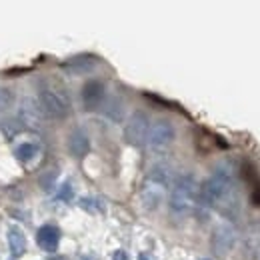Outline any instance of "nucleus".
Returning <instances> with one entry per match:
<instances>
[{
	"label": "nucleus",
	"mask_w": 260,
	"mask_h": 260,
	"mask_svg": "<svg viewBox=\"0 0 260 260\" xmlns=\"http://www.w3.org/2000/svg\"><path fill=\"white\" fill-rule=\"evenodd\" d=\"M202 200L208 206H216L224 214H236L240 206V196L236 190L232 166L218 164L202 186Z\"/></svg>",
	"instance_id": "1"
},
{
	"label": "nucleus",
	"mask_w": 260,
	"mask_h": 260,
	"mask_svg": "<svg viewBox=\"0 0 260 260\" xmlns=\"http://www.w3.org/2000/svg\"><path fill=\"white\" fill-rule=\"evenodd\" d=\"M170 186H174V180H172L170 170L164 168V166L152 168V172L148 174V178L144 180L142 190H140V202H142V206L146 210H156L162 204L166 190Z\"/></svg>",
	"instance_id": "2"
},
{
	"label": "nucleus",
	"mask_w": 260,
	"mask_h": 260,
	"mask_svg": "<svg viewBox=\"0 0 260 260\" xmlns=\"http://www.w3.org/2000/svg\"><path fill=\"white\" fill-rule=\"evenodd\" d=\"M196 192H198V184H196L192 174H184L180 176L170 192V212L176 216H186L194 210L196 206Z\"/></svg>",
	"instance_id": "3"
},
{
	"label": "nucleus",
	"mask_w": 260,
	"mask_h": 260,
	"mask_svg": "<svg viewBox=\"0 0 260 260\" xmlns=\"http://www.w3.org/2000/svg\"><path fill=\"white\" fill-rule=\"evenodd\" d=\"M40 108L42 114H46L48 118H66L70 112V100L68 94L60 88H52L46 86L40 90Z\"/></svg>",
	"instance_id": "4"
},
{
	"label": "nucleus",
	"mask_w": 260,
	"mask_h": 260,
	"mask_svg": "<svg viewBox=\"0 0 260 260\" xmlns=\"http://www.w3.org/2000/svg\"><path fill=\"white\" fill-rule=\"evenodd\" d=\"M174 136H176L174 124H172L170 120H166V118H158V120H154V122L150 124V128H148L146 144H148V148H152V150H162V148L172 144Z\"/></svg>",
	"instance_id": "5"
},
{
	"label": "nucleus",
	"mask_w": 260,
	"mask_h": 260,
	"mask_svg": "<svg viewBox=\"0 0 260 260\" xmlns=\"http://www.w3.org/2000/svg\"><path fill=\"white\" fill-rule=\"evenodd\" d=\"M148 128H150V118L146 112L138 110L128 118L126 126H124V138L132 146H140L146 144V136H148Z\"/></svg>",
	"instance_id": "6"
},
{
	"label": "nucleus",
	"mask_w": 260,
	"mask_h": 260,
	"mask_svg": "<svg viewBox=\"0 0 260 260\" xmlns=\"http://www.w3.org/2000/svg\"><path fill=\"white\" fill-rule=\"evenodd\" d=\"M40 118H42L40 102H36L30 96L22 98L20 100V106H18V120L24 126H38L40 124Z\"/></svg>",
	"instance_id": "7"
},
{
	"label": "nucleus",
	"mask_w": 260,
	"mask_h": 260,
	"mask_svg": "<svg viewBox=\"0 0 260 260\" xmlns=\"http://www.w3.org/2000/svg\"><path fill=\"white\" fill-rule=\"evenodd\" d=\"M104 98H106L104 82H100V80H88V82L84 84V88H82V102H84V108L94 110V108L104 104Z\"/></svg>",
	"instance_id": "8"
},
{
	"label": "nucleus",
	"mask_w": 260,
	"mask_h": 260,
	"mask_svg": "<svg viewBox=\"0 0 260 260\" xmlns=\"http://www.w3.org/2000/svg\"><path fill=\"white\" fill-rule=\"evenodd\" d=\"M36 242L42 250L46 252H54L58 248V242H60V230L52 224H44V226L38 228L36 232Z\"/></svg>",
	"instance_id": "9"
},
{
	"label": "nucleus",
	"mask_w": 260,
	"mask_h": 260,
	"mask_svg": "<svg viewBox=\"0 0 260 260\" xmlns=\"http://www.w3.org/2000/svg\"><path fill=\"white\" fill-rule=\"evenodd\" d=\"M68 150L76 158L86 156L88 150H90V138H88V134L82 132V130H74L70 134V138H68Z\"/></svg>",
	"instance_id": "10"
},
{
	"label": "nucleus",
	"mask_w": 260,
	"mask_h": 260,
	"mask_svg": "<svg viewBox=\"0 0 260 260\" xmlns=\"http://www.w3.org/2000/svg\"><path fill=\"white\" fill-rule=\"evenodd\" d=\"M94 66H96V58H94V56H74V58H70L68 62H64L62 68H64L68 74L78 76V74L90 72Z\"/></svg>",
	"instance_id": "11"
},
{
	"label": "nucleus",
	"mask_w": 260,
	"mask_h": 260,
	"mask_svg": "<svg viewBox=\"0 0 260 260\" xmlns=\"http://www.w3.org/2000/svg\"><path fill=\"white\" fill-rule=\"evenodd\" d=\"M234 244V230L230 226H218L212 236V246L216 252H228Z\"/></svg>",
	"instance_id": "12"
},
{
	"label": "nucleus",
	"mask_w": 260,
	"mask_h": 260,
	"mask_svg": "<svg viewBox=\"0 0 260 260\" xmlns=\"http://www.w3.org/2000/svg\"><path fill=\"white\" fill-rule=\"evenodd\" d=\"M8 244H10V250H12V256L18 258L24 254L26 250V238L22 234V230L16 226H12L8 230Z\"/></svg>",
	"instance_id": "13"
},
{
	"label": "nucleus",
	"mask_w": 260,
	"mask_h": 260,
	"mask_svg": "<svg viewBox=\"0 0 260 260\" xmlns=\"http://www.w3.org/2000/svg\"><path fill=\"white\" fill-rule=\"evenodd\" d=\"M14 154H16V158H18L20 162L26 164V162H30V160L36 158L38 148H36V144H32V142H22V144H18V146H16Z\"/></svg>",
	"instance_id": "14"
},
{
	"label": "nucleus",
	"mask_w": 260,
	"mask_h": 260,
	"mask_svg": "<svg viewBox=\"0 0 260 260\" xmlns=\"http://www.w3.org/2000/svg\"><path fill=\"white\" fill-rule=\"evenodd\" d=\"M12 100H14V94H12V90H10V88H4V86H0V114L12 106Z\"/></svg>",
	"instance_id": "15"
},
{
	"label": "nucleus",
	"mask_w": 260,
	"mask_h": 260,
	"mask_svg": "<svg viewBox=\"0 0 260 260\" xmlns=\"http://www.w3.org/2000/svg\"><path fill=\"white\" fill-rule=\"evenodd\" d=\"M80 206L82 208H88V210H102V204H98V200H90V198H82L80 200Z\"/></svg>",
	"instance_id": "16"
},
{
	"label": "nucleus",
	"mask_w": 260,
	"mask_h": 260,
	"mask_svg": "<svg viewBox=\"0 0 260 260\" xmlns=\"http://www.w3.org/2000/svg\"><path fill=\"white\" fill-rule=\"evenodd\" d=\"M58 198H60V200H70V198H72V186H70V184H64V186L60 188V192H58Z\"/></svg>",
	"instance_id": "17"
},
{
	"label": "nucleus",
	"mask_w": 260,
	"mask_h": 260,
	"mask_svg": "<svg viewBox=\"0 0 260 260\" xmlns=\"http://www.w3.org/2000/svg\"><path fill=\"white\" fill-rule=\"evenodd\" d=\"M114 260H128V254L124 250H116L114 252Z\"/></svg>",
	"instance_id": "18"
},
{
	"label": "nucleus",
	"mask_w": 260,
	"mask_h": 260,
	"mask_svg": "<svg viewBox=\"0 0 260 260\" xmlns=\"http://www.w3.org/2000/svg\"><path fill=\"white\" fill-rule=\"evenodd\" d=\"M138 260H154V258H152L150 254H146V252H142V254L138 256Z\"/></svg>",
	"instance_id": "19"
},
{
	"label": "nucleus",
	"mask_w": 260,
	"mask_h": 260,
	"mask_svg": "<svg viewBox=\"0 0 260 260\" xmlns=\"http://www.w3.org/2000/svg\"><path fill=\"white\" fill-rule=\"evenodd\" d=\"M204 260H208V258H204Z\"/></svg>",
	"instance_id": "20"
}]
</instances>
